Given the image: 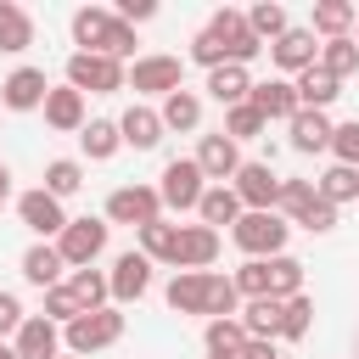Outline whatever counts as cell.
<instances>
[{"instance_id": "obj_1", "label": "cell", "mask_w": 359, "mask_h": 359, "mask_svg": "<svg viewBox=\"0 0 359 359\" xmlns=\"http://www.w3.org/2000/svg\"><path fill=\"white\" fill-rule=\"evenodd\" d=\"M163 297H168L174 314H208V320H230V314H241V292H236V280L208 275V269H180V275L168 280Z\"/></svg>"}, {"instance_id": "obj_2", "label": "cell", "mask_w": 359, "mask_h": 359, "mask_svg": "<svg viewBox=\"0 0 359 359\" xmlns=\"http://www.w3.org/2000/svg\"><path fill=\"white\" fill-rule=\"evenodd\" d=\"M73 45H79V50H95V56L123 62L140 39H135V28H129V22H118V11H107V6H79V11H73Z\"/></svg>"}, {"instance_id": "obj_3", "label": "cell", "mask_w": 359, "mask_h": 359, "mask_svg": "<svg viewBox=\"0 0 359 359\" xmlns=\"http://www.w3.org/2000/svg\"><path fill=\"white\" fill-rule=\"evenodd\" d=\"M286 236H292V224H286L280 213H241V219L230 224V241H236L247 258H280V252H286Z\"/></svg>"}, {"instance_id": "obj_4", "label": "cell", "mask_w": 359, "mask_h": 359, "mask_svg": "<svg viewBox=\"0 0 359 359\" xmlns=\"http://www.w3.org/2000/svg\"><path fill=\"white\" fill-rule=\"evenodd\" d=\"M208 34L219 39V50H224L230 67H247L252 56H264V39L247 28V11H236V6H219L213 22H208Z\"/></svg>"}, {"instance_id": "obj_5", "label": "cell", "mask_w": 359, "mask_h": 359, "mask_svg": "<svg viewBox=\"0 0 359 359\" xmlns=\"http://www.w3.org/2000/svg\"><path fill=\"white\" fill-rule=\"evenodd\" d=\"M123 337V314L107 303V309H90V314H79L73 325H67V348H73V359H90V353H101V348H112Z\"/></svg>"}, {"instance_id": "obj_6", "label": "cell", "mask_w": 359, "mask_h": 359, "mask_svg": "<svg viewBox=\"0 0 359 359\" xmlns=\"http://www.w3.org/2000/svg\"><path fill=\"white\" fill-rule=\"evenodd\" d=\"M67 84L84 95H112V90H123V62H112V56H95V50H73L67 56Z\"/></svg>"}, {"instance_id": "obj_7", "label": "cell", "mask_w": 359, "mask_h": 359, "mask_svg": "<svg viewBox=\"0 0 359 359\" xmlns=\"http://www.w3.org/2000/svg\"><path fill=\"white\" fill-rule=\"evenodd\" d=\"M123 84L129 90H140V95H174V90H185V62L180 56H135V67L123 73Z\"/></svg>"}, {"instance_id": "obj_8", "label": "cell", "mask_w": 359, "mask_h": 359, "mask_svg": "<svg viewBox=\"0 0 359 359\" xmlns=\"http://www.w3.org/2000/svg\"><path fill=\"white\" fill-rule=\"evenodd\" d=\"M230 191H236L241 213H275V202H280V174H275L269 163H241L236 180H230Z\"/></svg>"}, {"instance_id": "obj_9", "label": "cell", "mask_w": 359, "mask_h": 359, "mask_svg": "<svg viewBox=\"0 0 359 359\" xmlns=\"http://www.w3.org/2000/svg\"><path fill=\"white\" fill-rule=\"evenodd\" d=\"M56 252L67 269H90L107 252V219H67V230L56 236Z\"/></svg>"}, {"instance_id": "obj_10", "label": "cell", "mask_w": 359, "mask_h": 359, "mask_svg": "<svg viewBox=\"0 0 359 359\" xmlns=\"http://www.w3.org/2000/svg\"><path fill=\"white\" fill-rule=\"evenodd\" d=\"M202 191H208V180H202L196 157H174V163L163 168L157 202H163V208H174V213H185V208H196V202H202Z\"/></svg>"}, {"instance_id": "obj_11", "label": "cell", "mask_w": 359, "mask_h": 359, "mask_svg": "<svg viewBox=\"0 0 359 359\" xmlns=\"http://www.w3.org/2000/svg\"><path fill=\"white\" fill-rule=\"evenodd\" d=\"M163 219V202H157V185H118L107 196V224H151Z\"/></svg>"}, {"instance_id": "obj_12", "label": "cell", "mask_w": 359, "mask_h": 359, "mask_svg": "<svg viewBox=\"0 0 359 359\" xmlns=\"http://www.w3.org/2000/svg\"><path fill=\"white\" fill-rule=\"evenodd\" d=\"M107 286H112V297H118V303H135V297H146V292H151V258H146L140 247L118 252V258H112V275H107Z\"/></svg>"}, {"instance_id": "obj_13", "label": "cell", "mask_w": 359, "mask_h": 359, "mask_svg": "<svg viewBox=\"0 0 359 359\" xmlns=\"http://www.w3.org/2000/svg\"><path fill=\"white\" fill-rule=\"evenodd\" d=\"M17 219H22V224H28V230H34L39 241H45V236H62V230H67V213H62V202H56V196H50L45 185H39V191H22V196H17Z\"/></svg>"}, {"instance_id": "obj_14", "label": "cell", "mask_w": 359, "mask_h": 359, "mask_svg": "<svg viewBox=\"0 0 359 359\" xmlns=\"http://www.w3.org/2000/svg\"><path fill=\"white\" fill-rule=\"evenodd\" d=\"M196 168H202V180H213V185L236 180V168H241L236 140H230V135H202V146H196Z\"/></svg>"}, {"instance_id": "obj_15", "label": "cell", "mask_w": 359, "mask_h": 359, "mask_svg": "<svg viewBox=\"0 0 359 359\" xmlns=\"http://www.w3.org/2000/svg\"><path fill=\"white\" fill-rule=\"evenodd\" d=\"M213 258H219V230H208V224H180L174 269H208Z\"/></svg>"}, {"instance_id": "obj_16", "label": "cell", "mask_w": 359, "mask_h": 359, "mask_svg": "<svg viewBox=\"0 0 359 359\" xmlns=\"http://www.w3.org/2000/svg\"><path fill=\"white\" fill-rule=\"evenodd\" d=\"M314 56H320V45H314V34L309 28H286L275 45H269V62L280 67V73H303V67H314Z\"/></svg>"}, {"instance_id": "obj_17", "label": "cell", "mask_w": 359, "mask_h": 359, "mask_svg": "<svg viewBox=\"0 0 359 359\" xmlns=\"http://www.w3.org/2000/svg\"><path fill=\"white\" fill-rule=\"evenodd\" d=\"M45 67H17V73H6V84H0V101L11 107V112H34V107H45Z\"/></svg>"}, {"instance_id": "obj_18", "label": "cell", "mask_w": 359, "mask_h": 359, "mask_svg": "<svg viewBox=\"0 0 359 359\" xmlns=\"http://www.w3.org/2000/svg\"><path fill=\"white\" fill-rule=\"evenodd\" d=\"M17 359H62V331L45 314H28L17 325Z\"/></svg>"}, {"instance_id": "obj_19", "label": "cell", "mask_w": 359, "mask_h": 359, "mask_svg": "<svg viewBox=\"0 0 359 359\" xmlns=\"http://www.w3.org/2000/svg\"><path fill=\"white\" fill-rule=\"evenodd\" d=\"M292 90H297V107H309V112H325V107L342 95V79H331L325 67H303V73L292 79Z\"/></svg>"}, {"instance_id": "obj_20", "label": "cell", "mask_w": 359, "mask_h": 359, "mask_svg": "<svg viewBox=\"0 0 359 359\" xmlns=\"http://www.w3.org/2000/svg\"><path fill=\"white\" fill-rule=\"evenodd\" d=\"M62 252L50 247V241H34L28 252H22V280L28 286H39V292H50V286H62Z\"/></svg>"}, {"instance_id": "obj_21", "label": "cell", "mask_w": 359, "mask_h": 359, "mask_svg": "<svg viewBox=\"0 0 359 359\" xmlns=\"http://www.w3.org/2000/svg\"><path fill=\"white\" fill-rule=\"evenodd\" d=\"M258 112H264V123L269 118H297V90H292V79H269V84H252V95H247Z\"/></svg>"}, {"instance_id": "obj_22", "label": "cell", "mask_w": 359, "mask_h": 359, "mask_svg": "<svg viewBox=\"0 0 359 359\" xmlns=\"http://www.w3.org/2000/svg\"><path fill=\"white\" fill-rule=\"evenodd\" d=\"M45 123H50V129H62V135L84 129V95H79L73 84H62V90H45Z\"/></svg>"}, {"instance_id": "obj_23", "label": "cell", "mask_w": 359, "mask_h": 359, "mask_svg": "<svg viewBox=\"0 0 359 359\" xmlns=\"http://www.w3.org/2000/svg\"><path fill=\"white\" fill-rule=\"evenodd\" d=\"M118 135H123V146H135V151H151V146L163 140V118H157L151 107H129V112L118 118Z\"/></svg>"}, {"instance_id": "obj_24", "label": "cell", "mask_w": 359, "mask_h": 359, "mask_svg": "<svg viewBox=\"0 0 359 359\" xmlns=\"http://www.w3.org/2000/svg\"><path fill=\"white\" fill-rule=\"evenodd\" d=\"M286 129H292V151H325L337 123H331L325 112H309V107H297V118H292Z\"/></svg>"}, {"instance_id": "obj_25", "label": "cell", "mask_w": 359, "mask_h": 359, "mask_svg": "<svg viewBox=\"0 0 359 359\" xmlns=\"http://www.w3.org/2000/svg\"><path fill=\"white\" fill-rule=\"evenodd\" d=\"M236 320H241L247 342H275V337H280V303H275V297H252Z\"/></svg>"}, {"instance_id": "obj_26", "label": "cell", "mask_w": 359, "mask_h": 359, "mask_svg": "<svg viewBox=\"0 0 359 359\" xmlns=\"http://www.w3.org/2000/svg\"><path fill=\"white\" fill-rule=\"evenodd\" d=\"M79 146H84V157H90V163H107V157H118L123 135H118V123H112V118H84Z\"/></svg>"}, {"instance_id": "obj_27", "label": "cell", "mask_w": 359, "mask_h": 359, "mask_svg": "<svg viewBox=\"0 0 359 359\" xmlns=\"http://www.w3.org/2000/svg\"><path fill=\"white\" fill-rule=\"evenodd\" d=\"M157 118H163V129H185L191 135V129H202V95L196 90H174V95H163Z\"/></svg>"}, {"instance_id": "obj_28", "label": "cell", "mask_w": 359, "mask_h": 359, "mask_svg": "<svg viewBox=\"0 0 359 359\" xmlns=\"http://www.w3.org/2000/svg\"><path fill=\"white\" fill-rule=\"evenodd\" d=\"M208 95H213L219 107H241V101L252 95L247 67H213V73H208Z\"/></svg>"}, {"instance_id": "obj_29", "label": "cell", "mask_w": 359, "mask_h": 359, "mask_svg": "<svg viewBox=\"0 0 359 359\" xmlns=\"http://www.w3.org/2000/svg\"><path fill=\"white\" fill-rule=\"evenodd\" d=\"M196 213H202V224H208V230H219V224H236V219H241V202H236V191H230V185H208V191H202V202H196Z\"/></svg>"}, {"instance_id": "obj_30", "label": "cell", "mask_w": 359, "mask_h": 359, "mask_svg": "<svg viewBox=\"0 0 359 359\" xmlns=\"http://www.w3.org/2000/svg\"><path fill=\"white\" fill-rule=\"evenodd\" d=\"M62 286L73 292V303H79L84 314H90V309H107V297H112V286H107V275H101V269H73Z\"/></svg>"}, {"instance_id": "obj_31", "label": "cell", "mask_w": 359, "mask_h": 359, "mask_svg": "<svg viewBox=\"0 0 359 359\" xmlns=\"http://www.w3.org/2000/svg\"><path fill=\"white\" fill-rule=\"evenodd\" d=\"M359 22V11L348 6V0H320L314 6V22H309V34H325V39H342L348 28Z\"/></svg>"}, {"instance_id": "obj_32", "label": "cell", "mask_w": 359, "mask_h": 359, "mask_svg": "<svg viewBox=\"0 0 359 359\" xmlns=\"http://www.w3.org/2000/svg\"><path fill=\"white\" fill-rule=\"evenodd\" d=\"M314 191H320L331 208H342V202H359V168H342V163H331V168L314 180Z\"/></svg>"}, {"instance_id": "obj_33", "label": "cell", "mask_w": 359, "mask_h": 359, "mask_svg": "<svg viewBox=\"0 0 359 359\" xmlns=\"http://www.w3.org/2000/svg\"><path fill=\"white\" fill-rule=\"evenodd\" d=\"M34 45V17L11 0H0V50H28Z\"/></svg>"}, {"instance_id": "obj_34", "label": "cell", "mask_w": 359, "mask_h": 359, "mask_svg": "<svg viewBox=\"0 0 359 359\" xmlns=\"http://www.w3.org/2000/svg\"><path fill=\"white\" fill-rule=\"evenodd\" d=\"M314 67H325L331 79H348V73L359 67V45H353V34L325 39V45H320V56H314Z\"/></svg>"}, {"instance_id": "obj_35", "label": "cell", "mask_w": 359, "mask_h": 359, "mask_svg": "<svg viewBox=\"0 0 359 359\" xmlns=\"http://www.w3.org/2000/svg\"><path fill=\"white\" fill-rule=\"evenodd\" d=\"M174 241H180V224H168V219L140 224V252H146L151 264H174Z\"/></svg>"}, {"instance_id": "obj_36", "label": "cell", "mask_w": 359, "mask_h": 359, "mask_svg": "<svg viewBox=\"0 0 359 359\" xmlns=\"http://www.w3.org/2000/svg\"><path fill=\"white\" fill-rule=\"evenodd\" d=\"M264 264H269V297H275V303H286V297H297V292H303V264H297L292 252L264 258Z\"/></svg>"}, {"instance_id": "obj_37", "label": "cell", "mask_w": 359, "mask_h": 359, "mask_svg": "<svg viewBox=\"0 0 359 359\" xmlns=\"http://www.w3.org/2000/svg\"><path fill=\"white\" fill-rule=\"evenodd\" d=\"M202 342H208V353L236 359V353L247 348V331H241V320L230 314V320H208V325H202Z\"/></svg>"}, {"instance_id": "obj_38", "label": "cell", "mask_w": 359, "mask_h": 359, "mask_svg": "<svg viewBox=\"0 0 359 359\" xmlns=\"http://www.w3.org/2000/svg\"><path fill=\"white\" fill-rule=\"evenodd\" d=\"M247 28H252V34L264 39V50H269V45H275V39H280L292 22H286V6H275V0H258V6L247 11Z\"/></svg>"}, {"instance_id": "obj_39", "label": "cell", "mask_w": 359, "mask_h": 359, "mask_svg": "<svg viewBox=\"0 0 359 359\" xmlns=\"http://www.w3.org/2000/svg\"><path fill=\"white\" fill-rule=\"evenodd\" d=\"M269 123H264V112L252 107V101H241V107H224V129L219 135H230V140H258Z\"/></svg>"}, {"instance_id": "obj_40", "label": "cell", "mask_w": 359, "mask_h": 359, "mask_svg": "<svg viewBox=\"0 0 359 359\" xmlns=\"http://www.w3.org/2000/svg\"><path fill=\"white\" fill-rule=\"evenodd\" d=\"M79 185H84V168H79L73 157H56V163H45V191H50L56 202H62V196H73Z\"/></svg>"}, {"instance_id": "obj_41", "label": "cell", "mask_w": 359, "mask_h": 359, "mask_svg": "<svg viewBox=\"0 0 359 359\" xmlns=\"http://www.w3.org/2000/svg\"><path fill=\"white\" fill-rule=\"evenodd\" d=\"M309 325H314V303L297 292V297H286L280 303V337L286 342H297V337H309Z\"/></svg>"}, {"instance_id": "obj_42", "label": "cell", "mask_w": 359, "mask_h": 359, "mask_svg": "<svg viewBox=\"0 0 359 359\" xmlns=\"http://www.w3.org/2000/svg\"><path fill=\"white\" fill-rule=\"evenodd\" d=\"M292 224H303L309 236H325V230H337V208H331V202L314 191V202H303V208L292 213Z\"/></svg>"}, {"instance_id": "obj_43", "label": "cell", "mask_w": 359, "mask_h": 359, "mask_svg": "<svg viewBox=\"0 0 359 359\" xmlns=\"http://www.w3.org/2000/svg\"><path fill=\"white\" fill-rule=\"evenodd\" d=\"M236 292L252 303V297H269V264L264 258H247L241 269H236Z\"/></svg>"}, {"instance_id": "obj_44", "label": "cell", "mask_w": 359, "mask_h": 359, "mask_svg": "<svg viewBox=\"0 0 359 359\" xmlns=\"http://www.w3.org/2000/svg\"><path fill=\"white\" fill-rule=\"evenodd\" d=\"M331 151H337L342 168H359V118H348V123L331 129Z\"/></svg>"}, {"instance_id": "obj_45", "label": "cell", "mask_w": 359, "mask_h": 359, "mask_svg": "<svg viewBox=\"0 0 359 359\" xmlns=\"http://www.w3.org/2000/svg\"><path fill=\"white\" fill-rule=\"evenodd\" d=\"M79 314H84V309L73 303V292H67V286H50V292H45V320H50V325H73Z\"/></svg>"}, {"instance_id": "obj_46", "label": "cell", "mask_w": 359, "mask_h": 359, "mask_svg": "<svg viewBox=\"0 0 359 359\" xmlns=\"http://www.w3.org/2000/svg\"><path fill=\"white\" fill-rule=\"evenodd\" d=\"M303 202H314V180H280V202H275V208L297 213Z\"/></svg>"}, {"instance_id": "obj_47", "label": "cell", "mask_w": 359, "mask_h": 359, "mask_svg": "<svg viewBox=\"0 0 359 359\" xmlns=\"http://www.w3.org/2000/svg\"><path fill=\"white\" fill-rule=\"evenodd\" d=\"M146 17H157V0H118V22H146Z\"/></svg>"}, {"instance_id": "obj_48", "label": "cell", "mask_w": 359, "mask_h": 359, "mask_svg": "<svg viewBox=\"0 0 359 359\" xmlns=\"http://www.w3.org/2000/svg\"><path fill=\"white\" fill-rule=\"evenodd\" d=\"M22 320H28V314H22V303H17V292H0V337H6V331H17Z\"/></svg>"}, {"instance_id": "obj_49", "label": "cell", "mask_w": 359, "mask_h": 359, "mask_svg": "<svg viewBox=\"0 0 359 359\" xmlns=\"http://www.w3.org/2000/svg\"><path fill=\"white\" fill-rule=\"evenodd\" d=\"M236 359H280V353H275V342H247Z\"/></svg>"}, {"instance_id": "obj_50", "label": "cell", "mask_w": 359, "mask_h": 359, "mask_svg": "<svg viewBox=\"0 0 359 359\" xmlns=\"http://www.w3.org/2000/svg\"><path fill=\"white\" fill-rule=\"evenodd\" d=\"M6 196H11V168L0 163V208H6Z\"/></svg>"}, {"instance_id": "obj_51", "label": "cell", "mask_w": 359, "mask_h": 359, "mask_svg": "<svg viewBox=\"0 0 359 359\" xmlns=\"http://www.w3.org/2000/svg\"><path fill=\"white\" fill-rule=\"evenodd\" d=\"M0 359H17V348H6V342H0Z\"/></svg>"}, {"instance_id": "obj_52", "label": "cell", "mask_w": 359, "mask_h": 359, "mask_svg": "<svg viewBox=\"0 0 359 359\" xmlns=\"http://www.w3.org/2000/svg\"><path fill=\"white\" fill-rule=\"evenodd\" d=\"M208 359H224V353H208Z\"/></svg>"}, {"instance_id": "obj_53", "label": "cell", "mask_w": 359, "mask_h": 359, "mask_svg": "<svg viewBox=\"0 0 359 359\" xmlns=\"http://www.w3.org/2000/svg\"><path fill=\"white\" fill-rule=\"evenodd\" d=\"M353 359H359V342H353Z\"/></svg>"}, {"instance_id": "obj_54", "label": "cell", "mask_w": 359, "mask_h": 359, "mask_svg": "<svg viewBox=\"0 0 359 359\" xmlns=\"http://www.w3.org/2000/svg\"><path fill=\"white\" fill-rule=\"evenodd\" d=\"M353 45H359V39H353Z\"/></svg>"}]
</instances>
